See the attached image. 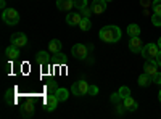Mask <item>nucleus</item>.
<instances>
[{
    "label": "nucleus",
    "mask_w": 161,
    "mask_h": 119,
    "mask_svg": "<svg viewBox=\"0 0 161 119\" xmlns=\"http://www.w3.org/2000/svg\"><path fill=\"white\" fill-rule=\"evenodd\" d=\"M98 35H100V39L103 42L114 44V42H118L121 39V29L118 28V26H105V28L100 29Z\"/></svg>",
    "instance_id": "obj_1"
},
{
    "label": "nucleus",
    "mask_w": 161,
    "mask_h": 119,
    "mask_svg": "<svg viewBox=\"0 0 161 119\" xmlns=\"http://www.w3.org/2000/svg\"><path fill=\"white\" fill-rule=\"evenodd\" d=\"M2 19L8 26H15V24L19 23V13L15 8H5L3 13H2Z\"/></svg>",
    "instance_id": "obj_2"
},
{
    "label": "nucleus",
    "mask_w": 161,
    "mask_h": 119,
    "mask_svg": "<svg viewBox=\"0 0 161 119\" xmlns=\"http://www.w3.org/2000/svg\"><path fill=\"white\" fill-rule=\"evenodd\" d=\"M158 51H159L158 50V44H147L142 48V57L145 60H153V58H156Z\"/></svg>",
    "instance_id": "obj_3"
},
{
    "label": "nucleus",
    "mask_w": 161,
    "mask_h": 119,
    "mask_svg": "<svg viewBox=\"0 0 161 119\" xmlns=\"http://www.w3.org/2000/svg\"><path fill=\"white\" fill-rule=\"evenodd\" d=\"M71 92L76 95V97H82V95H87L89 94V84L86 81H79V82H74L73 87H71Z\"/></svg>",
    "instance_id": "obj_4"
},
{
    "label": "nucleus",
    "mask_w": 161,
    "mask_h": 119,
    "mask_svg": "<svg viewBox=\"0 0 161 119\" xmlns=\"http://www.w3.org/2000/svg\"><path fill=\"white\" fill-rule=\"evenodd\" d=\"M71 53H73V57L77 58V60H84V58H87V47H86L84 44H76V45L71 48Z\"/></svg>",
    "instance_id": "obj_5"
},
{
    "label": "nucleus",
    "mask_w": 161,
    "mask_h": 119,
    "mask_svg": "<svg viewBox=\"0 0 161 119\" xmlns=\"http://www.w3.org/2000/svg\"><path fill=\"white\" fill-rule=\"evenodd\" d=\"M60 101H58V98L55 97V94H48L45 98H44V108L47 110V111H53L57 108V105H58Z\"/></svg>",
    "instance_id": "obj_6"
},
{
    "label": "nucleus",
    "mask_w": 161,
    "mask_h": 119,
    "mask_svg": "<svg viewBox=\"0 0 161 119\" xmlns=\"http://www.w3.org/2000/svg\"><path fill=\"white\" fill-rule=\"evenodd\" d=\"M156 66H158L156 60H147V61H145V64H143V73H145V74H148L150 77H152V76H155V74L158 73Z\"/></svg>",
    "instance_id": "obj_7"
},
{
    "label": "nucleus",
    "mask_w": 161,
    "mask_h": 119,
    "mask_svg": "<svg viewBox=\"0 0 161 119\" xmlns=\"http://www.w3.org/2000/svg\"><path fill=\"white\" fill-rule=\"evenodd\" d=\"M11 44L16 45V47H24L28 44V37H26L23 32H15L11 35Z\"/></svg>",
    "instance_id": "obj_8"
},
{
    "label": "nucleus",
    "mask_w": 161,
    "mask_h": 119,
    "mask_svg": "<svg viewBox=\"0 0 161 119\" xmlns=\"http://www.w3.org/2000/svg\"><path fill=\"white\" fill-rule=\"evenodd\" d=\"M106 0H93L90 8H92V13H95V15H100V13H103L106 10Z\"/></svg>",
    "instance_id": "obj_9"
},
{
    "label": "nucleus",
    "mask_w": 161,
    "mask_h": 119,
    "mask_svg": "<svg viewBox=\"0 0 161 119\" xmlns=\"http://www.w3.org/2000/svg\"><path fill=\"white\" fill-rule=\"evenodd\" d=\"M129 48L130 51H134V53H142V42H140V39L139 37H130V42H129Z\"/></svg>",
    "instance_id": "obj_10"
},
{
    "label": "nucleus",
    "mask_w": 161,
    "mask_h": 119,
    "mask_svg": "<svg viewBox=\"0 0 161 119\" xmlns=\"http://www.w3.org/2000/svg\"><path fill=\"white\" fill-rule=\"evenodd\" d=\"M123 108H126L127 111H136L139 108V105L132 97H126V98H123Z\"/></svg>",
    "instance_id": "obj_11"
},
{
    "label": "nucleus",
    "mask_w": 161,
    "mask_h": 119,
    "mask_svg": "<svg viewBox=\"0 0 161 119\" xmlns=\"http://www.w3.org/2000/svg\"><path fill=\"white\" fill-rule=\"evenodd\" d=\"M82 15L80 13H69L68 16H66V23H68L69 26H79V23L82 21Z\"/></svg>",
    "instance_id": "obj_12"
},
{
    "label": "nucleus",
    "mask_w": 161,
    "mask_h": 119,
    "mask_svg": "<svg viewBox=\"0 0 161 119\" xmlns=\"http://www.w3.org/2000/svg\"><path fill=\"white\" fill-rule=\"evenodd\" d=\"M74 7V0H57V8L61 11H69Z\"/></svg>",
    "instance_id": "obj_13"
},
{
    "label": "nucleus",
    "mask_w": 161,
    "mask_h": 119,
    "mask_svg": "<svg viewBox=\"0 0 161 119\" xmlns=\"http://www.w3.org/2000/svg\"><path fill=\"white\" fill-rule=\"evenodd\" d=\"M5 55H7L10 60H16V58L19 57V47H16V45H10V47H7Z\"/></svg>",
    "instance_id": "obj_14"
},
{
    "label": "nucleus",
    "mask_w": 161,
    "mask_h": 119,
    "mask_svg": "<svg viewBox=\"0 0 161 119\" xmlns=\"http://www.w3.org/2000/svg\"><path fill=\"white\" fill-rule=\"evenodd\" d=\"M61 42L58 41V39H53V41L48 44V50H50V53H53V55H55V53H58V51L61 50Z\"/></svg>",
    "instance_id": "obj_15"
},
{
    "label": "nucleus",
    "mask_w": 161,
    "mask_h": 119,
    "mask_svg": "<svg viewBox=\"0 0 161 119\" xmlns=\"http://www.w3.org/2000/svg\"><path fill=\"white\" fill-rule=\"evenodd\" d=\"M55 97L58 98V101H66V100H68V97H69V92L66 90V89H57Z\"/></svg>",
    "instance_id": "obj_16"
},
{
    "label": "nucleus",
    "mask_w": 161,
    "mask_h": 119,
    "mask_svg": "<svg viewBox=\"0 0 161 119\" xmlns=\"http://www.w3.org/2000/svg\"><path fill=\"white\" fill-rule=\"evenodd\" d=\"M36 60L40 63V64H48L50 63V57L47 51H39V53L36 55Z\"/></svg>",
    "instance_id": "obj_17"
},
{
    "label": "nucleus",
    "mask_w": 161,
    "mask_h": 119,
    "mask_svg": "<svg viewBox=\"0 0 161 119\" xmlns=\"http://www.w3.org/2000/svg\"><path fill=\"white\" fill-rule=\"evenodd\" d=\"M150 82H153V81H152V77H150L148 74L143 73V74L139 76V85H140V87H148Z\"/></svg>",
    "instance_id": "obj_18"
},
{
    "label": "nucleus",
    "mask_w": 161,
    "mask_h": 119,
    "mask_svg": "<svg viewBox=\"0 0 161 119\" xmlns=\"http://www.w3.org/2000/svg\"><path fill=\"white\" fill-rule=\"evenodd\" d=\"M127 34H129L130 37H139V34H140L139 24H129V26H127Z\"/></svg>",
    "instance_id": "obj_19"
},
{
    "label": "nucleus",
    "mask_w": 161,
    "mask_h": 119,
    "mask_svg": "<svg viewBox=\"0 0 161 119\" xmlns=\"http://www.w3.org/2000/svg\"><path fill=\"white\" fill-rule=\"evenodd\" d=\"M5 101L8 103V105H15L16 103V100H15V90H7V94H5Z\"/></svg>",
    "instance_id": "obj_20"
},
{
    "label": "nucleus",
    "mask_w": 161,
    "mask_h": 119,
    "mask_svg": "<svg viewBox=\"0 0 161 119\" xmlns=\"http://www.w3.org/2000/svg\"><path fill=\"white\" fill-rule=\"evenodd\" d=\"M90 28H92L90 19H89V18H82V21L79 23V29H80V31H89Z\"/></svg>",
    "instance_id": "obj_21"
},
{
    "label": "nucleus",
    "mask_w": 161,
    "mask_h": 119,
    "mask_svg": "<svg viewBox=\"0 0 161 119\" xmlns=\"http://www.w3.org/2000/svg\"><path fill=\"white\" fill-rule=\"evenodd\" d=\"M21 114L26 116V117L32 116V103H28L26 106H23V108H21Z\"/></svg>",
    "instance_id": "obj_22"
},
{
    "label": "nucleus",
    "mask_w": 161,
    "mask_h": 119,
    "mask_svg": "<svg viewBox=\"0 0 161 119\" xmlns=\"http://www.w3.org/2000/svg\"><path fill=\"white\" fill-rule=\"evenodd\" d=\"M152 23H153V26H156V28H159V26H161V15H159V13H153Z\"/></svg>",
    "instance_id": "obj_23"
},
{
    "label": "nucleus",
    "mask_w": 161,
    "mask_h": 119,
    "mask_svg": "<svg viewBox=\"0 0 161 119\" xmlns=\"http://www.w3.org/2000/svg\"><path fill=\"white\" fill-rule=\"evenodd\" d=\"M119 95L123 97V98H126V97H130V90H129V87H121L119 89Z\"/></svg>",
    "instance_id": "obj_24"
},
{
    "label": "nucleus",
    "mask_w": 161,
    "mask_h": 119,
    "mask_svg": "<svg viewBox=\"0 0 161 119\" xmlns=\"http://www.w3.org/2000/svg\"><path fill=\"white\" fill-rule=\"evenodd\" d=\"M152 7H153V11L155 13H159V15H161V0H153Z\"/></svg>",
    "instance_id": "obj_25"
},
{
    "label": "nucleus",
    "mask_w": 161,
    "mask_h": 119,
    "mask_svg": "<svg viewBox=\"0 0 161 119\" xmlns=\"http://www.w3.org/2000/svg\"><path fill=\"white\" fill-rule=\"evenodd\" d=\"M45 89H47V92H48V94H55L58 87H57V84H55V82H48Z\"/></svg>",
    "instance_id": "obj_26"
},
{
    "label": "nucleus",
    "mask_w": 161,
    "mask_h": 119,
    "mask_svg": "<svg viewBox=\"0 0 161 119\" xmlns=\"http://www.w3.org/2000/svg\"><path fill=\"white\" fill-rule=\"evenodd\" d=\"M74 7L76 8H84V7H87V0H74Z\"/></svg>",
    "instance_id": "obj_27"
},
{
    "label": "nucleus",
    "mask_w": 161,
    "mask_h": 119,
    "mask_svg": "<svg viewBox=\"0 0 161 119\" xmlns=\"http://www.w3.org/2000/svg\"><path fill=\"white\" fill-rule=\"evenodd\" d=\"M80 15H82L84 18H89V15H90V13H92V8H89V7H84V8H80Z\"/></svg>",
    "instance_id": "obj_28"
},
{
    "label": "nucleus",
    "mask_w": 161,
    "mask_h": 119,
    "mask_svg": "<svg viewBox=\"0 0 161 119\" xmlns=\"http://www.w3.org/2000/svg\"><path fill=\"white\" fill-rule=\"evenodd\" d=\"M98 94V87H95V85H89V94L87 95H97Z\"/></svg>",
    "instance_id": "obj_29"
},
{
    "label": "nucleus",
    "mask_w": 161,
    "mask_h": 119,
    "mask_svg": "<svg viewBox=\"0 0 161 119\" xmlns=\"http://www.w3.org/2000/svg\"><path fill=\"white\" fill-rule=\"evenodd\" d=\"M121 100H123V97L119 95V92H118V94H113V95H111V101H113V103H116V105H118Z\"/></svg>",
    "instance_id": "obj_30"
},
{
    "label": "nucleus",
    "mask_w": 161,
    "mask_h": 119,
    "mask_svg": "<svg viewBox=\"0 0 161 119\" xmlns=\"http://www.w3.org/2000/svg\"><path fill=\"white\" fill-rule=\"evenodd\" d=\"M152 81H153L155 84L159 85V84H161V73H156L155 76H152Z\"/></svg>",
    "instance_id": "obj_31"
},
{
    "label": "nucleus",
    "mask_w": 161,
    "mask_h": 119,
    "mask_svg": "<svg viewBox=\"0 0 161 119\" xmlns=\"http://www.w3.org/2000/svg\"><path fill=\"white\" fill-rule=\"evenodd\" d=\"M55 57H57V60H58V61H61V63H64V61H66L64 55H63V53H60V51H58V53H55Z\"/></svg>",
    "instance_id": "obj_32"
},
{
    "label": "nucleus",
    "mask_w": 161,
    "mask_h": 119,
    "mask_svg": "<svg viewBox=\"0 0 161 119\" xmlns=\"http://www.w3.org/2000/svg\"><path fill=\"white\" fill-rule=\"evenodd\" d=\"M156 63H158V66H161V48H159V51H158V55H156Z\"/></svg>",
    "instance_id": "obj_33"
},
{
    "label": "nucleus",
    "mask_w": 161,
    "mask_h": 119,
    "mask_svg": "<svg viewBox=\"0 0 161 119\" xmlns=\"http://www.w3.org/2000/svg\"><path fill=\"white\" fill-rule=\"evenodd\" d=\"M0 8H2V10L7 8V2H5V0H0Z\"/></svg>",
    "instance_id": "obj_34"
},
{
    "label": "nucleus",
    "mask_w": 161,
    "mask_h": 119,
    "mask_svg": "<svg viewBox=\"0 0 161 119\" xmlns=\"http://www.w3.org/2000/svg\"><path fill=\"white\" fill-rule=\"evenodd\" d=\"M158 48H161V37L158 39Z\"/></svg>",
    "instance_id": "obj_35"
},
{
    "label": "nucleus",
    "mask_w": 161,
    "mask_h": 119,
    "mask_svg": "<svg viewBox=\"0 0 161 119\" xmlns=\"http://www.w3.org/2000/svg\"><path fill=\"white\" fill-rule=\"evenodd\" d=\"M158 100H159V103H161V90H159V94H158Z\"/></svg>",
    "instance_id": "obj_36"
},
{
    "label": "nucleus",
    "mask_w": 161,
    "mask_h": 119,
    "mask_svg": "<svg viewBox=\"0 0 161 119\" xmlns=\"http://www.w3.org/2000/svg\"><path fill=\"white\" fill-rule=\"evenodd\" d=\"M106 2H113V0H106Z\"/></svg>",
    "instance_id": "obj_37"
}]
</instances>
